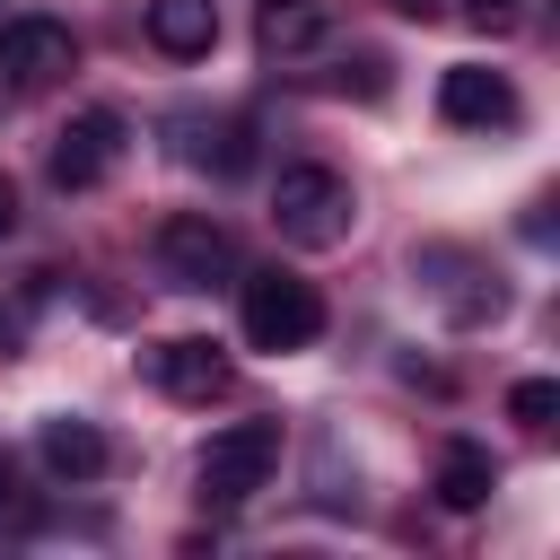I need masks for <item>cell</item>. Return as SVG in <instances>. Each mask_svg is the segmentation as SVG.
<instances>
[{"label":"cell","instance_id":"15","mask_svg":"<svg viewBox=\"0 0 560 560\" xmlns=\"http://www.w3.org/2000/svg\"><path fill=\"white\" fill-rule=\"evenodd\" d=\"M455 18H472V26H516L525 0H455Z\"/></svg>","mask_w":560,"mask_h":560},{"label":"cell","instance_id":"14","mask_svg":"<svg viewBox=\"0 0 560 560\" xmlns=\"http://www.w3.org/2000/svg\"><path fill=\"white\" fill-rule=\"evenodd\" d=\"M551 411H560V385H551V376H525V385H508V420H525V429H551Z\"/></svg>","mask_w":560,"mask_h":560},{"label":"cell","instance_id":"2","mask_svg":"<svg viewBox=\"0 0 560 560\" xmlns=\"http://www.w3.org/2000/svg\"><path fill=\"white\" fill-rule=\"evenodd\" d=\"M271 464H280V420H228L210 446H201V464H192V481H201V508H245L254 490H271Z\"/></svg>","mask_w":560,"mask_h":560},{"label":"cell","instance_id":"8","mask_svg":"<svg viewBox=\"0 0 560 560\" xmlns=\"http://www.w3.org/2000/svg\"><path fill=\"white\" fill-rule=\"evenodd\" d=\"M0 70H9L18 88H52V79L79 70V35H70L61 18H9V26H0Z\"/></svg>","mask_w":560,"mask_h":560},{"label":"cell","instance_id":"12","mask_svg":"<svg viewBox=\"0 0 560 560\" xmlns=\"http://www.w3.org/2000/svg\"><path fill=\"white\" fill-rule=\"evenodd\" d=\"M490 490H499V464H490L481 446H464V438H455V446L438 455V499H446V508H481Z\"/></svg>","mask_w":560,"mask_h":560},{"label":"cell","instance_id":"18","mask_svg":"<svg viewBox=\"0 0 560 560\" xmlns=\"http://www.w3.org/2000/svg\"><path fill=\"white\" fill-rule=\"evenodd\" d=\"M0 236H18V184H9V166H0Z\"/></svg>","mask_w":560,"mask_h":560},{"label":"cell","instance_id":"10","mask_svg":"<svg viewBox=\"0 0 560 560\" xmlns=\"http://www.w3.org/2000/svg\"><path fill=\"white\" fill-rule=\"evenodd\" d=\"M149 44L166 52V61H201L210 44H219V9L210 0H149Z\"/></svg>","mask_w":560,"mask_h":560},{"label":"cell","instance_id":"11","mask_svg":"<svg viewBox=\"0 0 560 560\" xmlns=\"http://www.w3.org/2000/svg\"><path fill=\"white\" fill-rule=\"evenodd\" d=\"M315 35H324V0H254V44H262L271 61L306 52Z\"/></svg>","mask_w":560,"mask_h":560},{"label":"cell","instance_id":"16","mask_svg":"<svg viewBox=\"0 0 560 560\" xmlns=\"http://www.w3.org/2000/svg\"><path fill=\"white\" fill-rule=\"evenodd\" d=\"M18 516H26V499H18V464L0 455V525H18Z\"/></svg>","mask_w":560,"mask_h":560},{"label":"cell","instance_id":"5","mask_svg":"<svg viewBox=\"0 0 560 560\" xmlns=\"http://www.w3.org/2000/svg\"><path fill=\"white\" fill-rule=\"evenodd\" d=\"M122 131H131V122H122L114 105H79V114L52 131V184H61V192H96V184L122 166Z\"/></svg>","mask_w":560,"mask_h":560},{"label":"cell","instance_id":"1","mask_svg":"<svg viewBox=\"0 0 560 560\" xmlns=\"http://www.w3.org/2000/svg\"><path fill=\"white\" fill-rule=\"evenodd\" d=\"M236 324H245V350H271V359H289V350H306L315 332H324V289L306 280V271H245L236 280Z\"/></svg>","mask_w":560,"mask_h":560},{"label":"cell","instance_id":"19","mask_svg":"<svg viewBox=\"0 0 560 560\" xmlns=\"http://www.w3.org/2000/svg\"><path fill=\"white\" fill-rule=\"evenodd\" d=\"M9 341H18V315H9V306H0V350H9Z\"/></svg>","mask_w":560,"mask_h":560},{"label":"cell","instance_id":"13","mask_svg":"<svg viewBox=\"0 0 560 560\" xmlns=\"http://www.w3.org/2000/svg\"><path fill=\"white\" fill-rule=\"evenodd\" d=\"M192 166H210V175H245V166H254V122H245V114H228V122L192 149Z\"/></svg>","mask_w":560,"mask_h":560},{"label":"cell","instance_id":"7","mask_svg":"<svg viewBox=\"0 0 560 560\" xmlns=\"http://www.w3.org/2000/svg\"><path fill=\"white\" fill-rule=\"evenodd\" d=\"M438 114L455 122V131H508L525 105H516V88H508V70H481V61H455V70H438Z\"/></svg>","mask_w":560,"mask_h":560},{"label":"cell","instance_id":"17","mask_svg":"<svg viewBox=\"0 0 560 560\" xmlns=\"http://www.w3.org/2000/svg\"><path fill=\"white\" fill-rule=\"evenodd\" d=\"M402 18H420V26H438V18H455V0H394Z\"/></svg>","mask_w":560,"mask_h":560},{"label":"cell","instance_id":"6","mask_svg":"<svg viewBox=\"0 0 560 560\" xmlns=\"http://www.w3.org/2000/svg\"><path fill=\"white\" fill-rule=\"evenodd\" d=\"M149 385H158L166 402H219V394L236 385V368H228L219 341L175 332V341H149Z\"/></svg>","mask_w":560,"mask_h":560},{"label":"cell","instance_id":"9","mask_svg":"<svg viewBox=\"0 0 560 560\" xmlns=\"http://www.w3.org/2000/svg\"><path fill=\"white\" fill-rule=\"evenodd\" d=\"M35 455H44V472L52 481H105V464H114V446H105V429L96 420H70V411H52L44 429H35Z\"/></svg>","mask_w":560,"mask_h":560},{"label":"cell","instance_id":"3","mask_svg":"<svg viewBox=\"0 0 560 560\" xmlns=\"http://www.w3.org/2000/svg\"><path fill=\"white\" fill-rule=\"evenodd\" d=\"M271 219H280V236H289V245L324 254V245H341V236H350L359 201H350V184H341L332 166H280V184H271Z\"/></svg>","mask_w":560,"mask_h":560},{"label":"cell","instance_id":"4","mask_svg":"<svg viewBox=\"0 0 560 560\" xmlns=\"http://www.w3.org/2000/svg\"><path fill=\"white\" fill-rule=\"evenodd\" d=\"M158 271H166L175 289H219V280H236V236H228V219H210V210H166V219H158Z\"/></svg>","mask_w":560,"mask_h":560}]
</instances>
